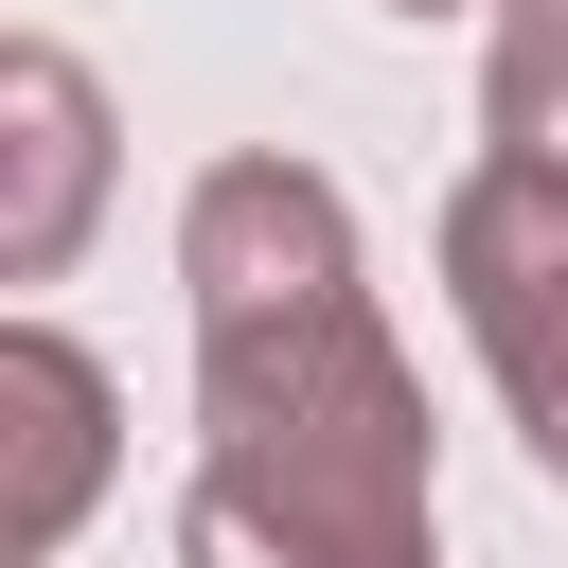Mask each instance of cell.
Listing matches in <instances>:
<instances>
[{"mask_svg": "<svg viewBox=\"0 0 568 568\" xmlns=\"http://www.w3.org/2000/svg\"><path fill=\"white\" fill-rule=\"evenodd\" d=\"M106 178H124L106 71L53 53V36H0V284H53L106 231Z\"/></svg>", "mask_w": 568, "mask_h": 568, "instance_id": "3", "label": "cell"}, {"mask_svg": "<svg viewBox=\"0 0 568 568\" xmlns=\"http://www.w3.org/2000/svg\"><path fill=\"white\" fill-rule=\"evenodd\" d=\"M178 284H195L178 568H444L426 373L373 320L355 195L320 160H213L178 195Z\"/></svg>", "mask_w": 568, "mask_h": 568, "instance_id": "1", "label": "cell"}, {"mask_svg": "<svg viewBox=\"0 0 568 568\" xmlns=\"http://www.w3.org/2000/svg\"><path fill=\"white\" fill-rule=\"evenodd\" d=\"M444 302H462V337H479L515 444L568 479V178L479 160V178L444 195Z\"/></svg>", "mask_w": 568, "mask_h": 568, "instance_id": "2", "label": "cell"}, {"mask_svg": "<svg viewBox=\"0 0 568 568\" xmlns=\"http://www.w3.org/2000/svg\"><path fill=\"white\" fill-rule=\"evenodd\" d=\"M479 124H497V160L568 178V0H497V36H479Z\"/></svg>", "mask_w": 568, "mask_h": 568, "instance_id": "5", "label": "cell"}, {"mask_svg": "<svg viewBox=\"0 0 568 568\" xmlns=\"http://www.w3.org/2000/svg\"><path fill=\"white\" fill-rule=\"evenodd\" d=\"M408 18H444V0H408Z\"/></svg>", "mask_w": 568, "mask_h": 568, "instance_id": "6", "label": "cell"}, {"mask_svg": "<svg viewBox=\"0 0 568 568\" xmlns=\"http://www.w3.org/2000/svg\"><path fill=\"white\" fill-rule=\"evenodd\" d=\"M106 462H124V390H106V355L53 337V320H0V568L71 550V532L106 515Z\"/></svg>", "mask_w": 568, "mask_h": 568, "instance_id": "4", "label": "cell"}]
</instances>
